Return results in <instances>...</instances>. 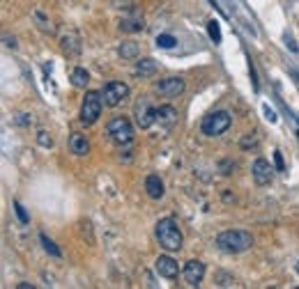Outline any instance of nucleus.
<instances>
[{"label":"nucleus","mask_w":299,"mask_h":289,"mask_svg":"<svg viewBox=\"0 0 299 289\" xmlns=\"http://www.w3.org/2000/svg\"><path fill=\"white\" fill-rule=\"evenodd\" d=\"M14 124H17V126H30V124H33V115H28V113L17 115V117H14Z\"/></svg>","instance_id":"nucleus-26"},{"label":"nucleus","mask_w":299,"mask_h":289,"mask_svg":"<svg viewBox=\"0 0 299 289\" xmlns=\"http://www.w3.org/2000/svg\"><path fill=\"white\" fill-rule=\"evenodd\" d=\"M39 239H42V245H44V250H46V253H49V255H53V257H62L60 248H58V245L53 243V241H51V239H49V237H46V234H42V237H39Z\"/></svg>","instance_id":"nucleus-20"},{"label":"nucleus","mask_w":299,"mask_h":289,"mask_svg":"<svg viewBox=\"0 0 299 289\" xmlns=\"http://www.w3.org/2000/svg\"><path fill=\"white\" fill-rule=\"evenodd\" d=\"M143 16L141 14H133V16H127L120 21V30L122 32H141L143 30Z\"/></svg>","instance_id":"nucleus-18"},{"label":"nucleus","mask_w":299,"mask_h":289,"mask_svg":"<svg viewBox=\"0 0 299 289\" xmlns=\"http://www.w3.org/2000/svg\"><path fill=\"white\" fill-rule=\"evenodd\" d=\"M35 18L39 21V23H42L39 28H42V30H46L49 35H51V32H55V28H53L51 23H46V21H44V14H42V9H37V12H35Z\"/></svg>","instance_id":"nucleus-25"},{"label":"nucleus","mask_w":299,"mask_h":289,"mask_svg":"<svg viewBox=\"0 0 299 289\" xmlns=\"http://www.w3.org/2000/svg\"><path fill=\"white\" fill-rule=\"evenodd\" d=\"M69 149H71V154H76V156H85V154L90 152V140L83 136V133H71Z\"/></svg>","instance_id":"nucleus-13"},{"label":"nucleus","mask_w":299,"mask_h":289,"mask_svg":"<svg viewBox=\"0 0 299 289\" xmlns=\"http://www.w3.org/2000/svg\"><path fill=\"white\" fill-rule=\"evenodd\" d=\"M184 280L189 287H198L202 282V278H205V264L200 262V259H191V262L184 264Z\"/></svg>","instance_id":"nucleus-9"},{"label":"nucleus","mask_w":299,"mask_h":289,"mask_svg":"<svg viewBox=\"0 0 299 289\" xmlns=\"http://www.w3.org/2000/svg\"><path fill=\"white\" fill-rule=\"evenodd\" d=\"M117 53H120V58H122V60H136V58L141 55V44H136L133 39H127V42L120 44Z\"/></svg>","instance_id":"nucleus-17"},{"label":"nucleus","mask_w":299,"mask_h":289,"mask_svg":"<svg viewBox=\"0 0 299 289\" xmlns=\"http://www.w3.org/2000/svg\"><path fill=\"white\" fill-rule=\"evenodd\" d=\"M251 172H253V179L258 186H267L272 182V166H269L265 158H255Z\"/></svg>","instance_id":"nucleus-10"},{"label":"nucleus","mask_w":299,"mask_h":289,"mask_svg":"<svg viewBox=\"0 0 299 289\" xmlns=\"http://www.w3.org/2000/svg\"><path fill=\"white\" fill-rule=\"evenodd\" d=\"M14 211H17L18 220H21L23 225H28V223H30V216L26 213V209H23V204H21V202H14Z\"/></svg>","instance_id":"nucleus-24"},{"label":"nucleus","mask_w":299,"mask_h":289,"mask_svg":"<svg viewBox=\"0 0 299 289\" xmlns=\"http://www.w3.org/2000/svg\"><path fill=\"white\" fill-rule=\"evenodd\" d=\"M177 271H180V266L173 257H168V255H161L157 259V273L159 275H164V278H177Z\"/></svg>","instance_id":"nucleus-12"},{"label":"nucleus","mask_w":299,"mask_h":289,"mask_svg":"<svg viewBox=\"0 0 299 289\" xmlns=\"http://www.w3.org/2000/svg\"><path fill=\"white\" fill-rule=\"evenodd\" d=\"M106 131L111 136V140L117 142V145H129V142L133 140V126L127 117H122V115L113 117V120L108 122V126H106Z\"/></svg>","instance_id":"nucleus-5"},{"label":"nucleus","mask_w":299,"mask_h":289,"mask_svg":"<svg viewBox=\"0 0 299 289\" xmlns=\"http://www.w3.org/2000/svg\"><path fill=\"white\" fill-rule=\"evenodd\" d=\"M145 191H148V195L152 200H161L164 198V182L157 175H150L145 179Z\"/></svg>","instance_id":"nucleus-16"},{"label":"nucleus","mask_w":299,"mask_h":289,"mask_svg":"<svg viewBox=\"0 0 299 289\" xmlns=\"http://www.w3.org/2000/svg\"><path fill=\"white\" fill-rule=\"evenodd\" d=\"M133 115H136V124H138L141 129H150L152 124L157 122V108H152L148 96H141V99L136 101Z\"/></svg>","instance_id":"nucleus-7"},{"label":"nucleus","mask_w":299,"mask_h":289,"mask_svg":"<svg viewBox=\"0 0 299 289\" xmlns=\"http://www.w3.org/2000/svg\"><path fill=\"white\" fill-rule=\"evenodd\" d=\"M101 94H104V104L108 108H115V106H120L129 96V85L127 83H120V80H111V83H106L104 90H101Z\"/></svg>","instance_id":"nucleus-6"},{"label":"nucleus","mask_w":299,"mask_h":289,"mask_svg":"<svg viewBox=\"0 0 299 289\" xmlns=\"http://www.w3.org/2000/svg\"><path fill=\"white\" fill-rule=\"evenodd\" d=\"M37 145L39 147H53V138L46 131H39L37 133Z\"/></svg>","instance_id":"nucleus-23"},{"label":"nucleus","mask_w":299,"mask_h":289,"mask_svg":"<svg viewBox=\"0 0 299 289\" xmlns=\"http://www.w3.org/2000/svg\"><path fill=\"white\" fill-rule=\"evenodd\" d=\"M60 44H62V51L67 53V55H79L81 53V37L76 32H67L60 39Z\"/></svg>","instance_id":"nucleus-15"},{"label":"nucleus","mask_w":299,"mask_h":289,"mask_svg":"<svg viewBox=\"0 0 299 289\" xmlns=\"http://www.w3.org/2000/svg\"><path fill=\"white\" fill-rule=\"evenodd\" d=\"M207 32H210V37L216 42V44H219V42H221V32H219V23H216V21H210V23H207Z\"/></svg>","instance_id":"nucleus-22"},{"label":"nucleus","mask_w":299,"mask_h":289,"mask_svg":"<svg viewBox=\"0 0 299 289\" xmlns=\"http://www.w3.org/2000/svg\"><path fill=\"white\" fill-rule=\"evenodd\" d=\"M2 39H5V46H7V48H17V39H14V37L5 35Z\"/></svg>","instance_id":"nucleus-30"},{"label":"nucleus","mask_w":299,"mask_h":289,"mask_svg":"<svg viewBox=\"0 0 299 289\" xmlns=\"http://www.w3.org/2000/svg\"><path fill=\"white\" fill-rule=\"evenodd\" d=\"M18 289H33V285H28V282H21V285H18Z\"/></svg>","instance_id":"nucleus-31"},{"label":"nucleus","mask_w":299,"mask_h":289,"mask_svg":"<svg viewBox=\"0 0 299 289\" xmlns=\"http://www.w3.org/2000/svg\"><path fill=\"white\" fill-rule=\"evenodd\" d=\"M274 163H276V170H279V172H283V170H285V163H283V154H281V152H274Z\"/></svg>","instance_id":"nucleus-29"},{"label":"nucleus","mask_w":299,"mask_h":289,"mask_svg":"<svg viewBox=\"0 0 299 289\" xmlns=\"http://www.w3.org/2000/svg\"><path fill=\"white\" fill-rule=\"evenodd\" d=\"M157 122L159 126H164V129H173L177 122V110L173 106H159L157 108Z\"/></svg>","instance_id":"nucleus-11"},{"label":"nucleus","mask_w":299,"mask_h":289,"mask_svg":"<svg viewBox=\"0 0 299 289\" xmlns=\"http://www.w3.org/2000/svg\"><path fill=\"white\" fill-rule=\"evenodd\" d=\"M221 175H230L235 170V161H221Z\"/></svg>","instance_id":"nucleus-28"},{"label":"nucleus","mask_w":299,"mask_h":289,"mask_svg":"<svg viewBox=\"0 0 299 289\" xmlns=\"http://www.w3.org/2000/svg\"><path fill=\"white\" fill-rule=\"evenodd\" d=\"M297 271H299V262H297Z\"/></svg>","instance_id":"nucleus-32"},{"label":"nucleus","mask_w":299,"mask_h":289,"mask_svg":"<svg viewBox=\"0 0 299 289\" xmlns=\"http://www.w3.org/2000/svg\"><path fill=\"white\" fill-rule=\"evenodd\" d=\"M154 234H157V241L164 250L173 253V250L182 248V232H180V225H177V220L173 216H166V218L159 220Z\"/></svg>","instance_id":"nucleus-2"},{"label":"nucleus","mask_w":299,"mask_h":289,"mask_svg":"<svg viewBox=\"0 0 299 289\" xmlns=\"http://www.w3.org/2000/svg\"><path fill=\"white\" fill-rule=\"evenodd\" d=\"M251 245H253V237L247 229H226V232H221L216 237V248L221 253H228V255L244 253Z\"/></svg>","instance_id":"nucleus-1"},{"label":"nucleus","mask_w":299,"mask_h":289,"mask_svg":"<svg viewBox=\"0 0 299 289\" xmlns=\"http://www.w3.org/2000/svg\"><path fill=\"white\" fill-rule=\"evenodd\" d=\"M230 124H233V117H230L228 110H214V113H210L205 120H202L200 129H202L205 136L216 138V136H221V133L228 131Z\"/></svg>","instance_id":"nucleus-4"},{"label":"nucleus","mask_w":299,"mask_h":289,"mask_svg":"<svg viewBox=\"0 0 299 289\" xmlns=\"http://www.w3.org/2000/svg\"><path fill=\"white\" fill-rule=\"evenodd\" d=\"M104 106L106 104H104V94L101 92H95V90L85 92V99H83V106H81V122L85 124V126H92L99 120Z\"/></svg>","instance_id":"nucleus-3"},{"label":"nucleus","mask_w":299,"mask_h":289,"mask_svg":"<svg viewBox=\"0 0 299 289\" xmlns=\"http://www.w3.org/2000/svg\"><path fill=\"white\" fill-rule=\"evenodd\" d=\"M216 285H221V287H230V285H235V278H233V275H226V273H219V275H216Z\"/></svg>","instance_id":"nucleus-27"},{"label":"nucleus","mask_w":299,"mask_h":289,"mask_svg":"<svg viewBox=\"0 0 299 289\" xmlns=\"http://www.w3.org/2000/svg\"><path fill=\"white\" fill-rule=\"evenodd\" d=\"M88 83H90V74L83 69V67H76V69L71 71V85H74V88L83 90Z\"/></svg>","instance_id":"nucleus-19"},{"label":"nucleus","mask_w":299,"mask_h":289,"mask_svg":"<svg viewBox=\"0 0 299 289\" xmlns=\"http://www.w3.org/2000/svg\"><path fill=\"white\" fill-rule=\"evenodd\" d=\"M184 90H186V83L180 76H170V78H164L157 83V92L161 96H177L182 94Z\"/></svg>","instance_id":"nucleus-8"},{"label":"nucleus","mask_w":299,"mask_h":289,"mask_svg":"<svg viewBox=\"0 0 299 289\" xmlns=\"http://www.w3.org/2000/svg\"><path fill=\"white\" fill-rule=\"evenodd\" d=\"M159 69V64L152 58H143L141 62H136V67H133V74L136 76H141V78H148V76H154Z\"/></svg>","instance_id":"nucleus-14"},{"label":"nucleus","mask_w":299,"mask_h":289,"mask_svg":"<svg viewBox=\"0 0 299 289\" xmlns=\"http://www.w3.org/2000/svg\"><path fill=\"white\" fill-rule=\"evenodd\" d=\"M157 46L168 51V48H175V46H177V39L173 35H159L157 37Z\"/></svg>","instance_id":"nucleus-21"}]
</instances>
